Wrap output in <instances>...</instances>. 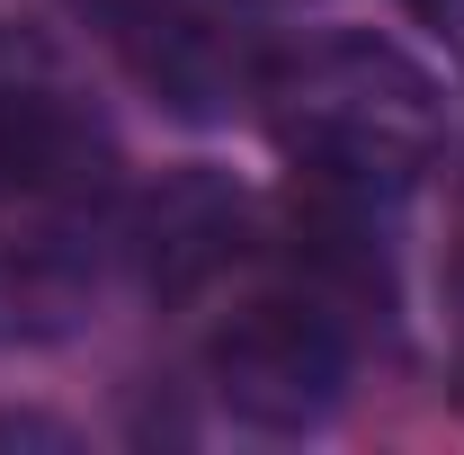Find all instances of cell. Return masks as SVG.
Segmentation results:
<instances>
[{"label": "cell", "mask_w": 464, "mask_h": 455, "mask_svg": "<svg viewBox=\"0 0 464 455\" xmlns=\"http://www.w3.org/2000/svg\"><path fill=\"white\" fill-rule=\"evenodd\" d=\"M259 116L277 152L340 197L411 188L447 143V99L429 63H411L393 36H304L286 54H268Z\"/></svg>", "instance_id": "1"}, {"label": "cell", "mask_w": 464, "mask_h": 455, "mask_svg": "<svg viewBox=\"0 0 464 455\" xmlns=\"http://www.w3.org/2000/svg\"><path fill=\"white\" fill-rule=\"evenodd\" d=\"M206 384L250 429H277V438L322 429L348 393V331L322 304L259 295V304H241L224 331L206 340Z\"/></svg>", "instance_id": "2"}, {"label": "cell", "mask_w": 464, "mask_h": 455, "mask_svg": "<svg viewBox=\"0 0 464 455\" xmlns=\"http://www.w3.org/2000/svg\"><path fill=\"white\" fill-rule=\"evenodd\" d=\"M90 18V36L125 63V81L143 99H161L170 116H215L250 108L259 99V63L232 45V27L206 0H72Z\"/></svg>", "instance_id": "3"}, {"label": "cell", "mask_w": 464, "mask_h": 455, "mask_svg": "<svg viewBox=\"0 0 464 455\" xmlns=\"http://www.w3.org/2000/svg\"><path fill=\"white\" fill-rule=\"evenodd\" d=\"M108 134L90 99L63 81L45 54L0 45V179L27 197H90L108 179Z\"/></svg>", "instance_id": "4"}, {"label": "cell", "mask_w": 464, "mask_h": 455, "mask_svg": "<svg viewBox=\"0 0 464 455\" xmlns=\"http://www.w3.org/2000/svg\"><path fill=\"white\" fill-rule=\"evenodd\" d=\"M241 224H250V206H241L232 179H215V170L161 179L134 206V259H143L152 295H197L206 277H224L232 250H241Z\"/></svg>", "instance_id": "5"}, {"label": "cell", "mask_w": 464, "mask_h": 455, "mask_svg": "<svg viewBox=\"0 0 464 455\" xmlns=\"http://www.w3.org/2000/svg\"><path fill=\"white\" fill-rule=\"evenodd\" d=\"M402 9H420V18H456L464 0H402Z\"/></svg>", "instance_id": "6"}]
</instances>
